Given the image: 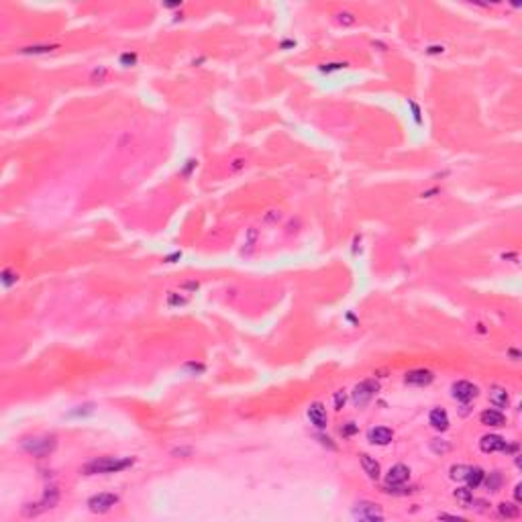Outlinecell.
Instances as JSON below:
<instances>
[{
  "instance_id": "30",
  "label": "cell",
  "mask_w": 522,
  "mask_h": 522,
  "mask_svg": "<svg viewBox=\"0 0 522 522\" xmlns=\"http://www.w3.org/2000/svg\"><path fill=\"white\" fill-rule=\"evenodd\" d=\"M319 441H321V443H323V445H327V447H329V449H333V451H335V449H337V445H333V443H331V439H329V437H323V435H321V437H319Z\"/></svg>"
},
{
  "instance_id": "29",
  "label": "cell",
  "mask_w": 522,
  "mask_h": 522,
  "mask_svg": "<svg viewBox=\"0 0 522 522\" xmlns=\"http://www.w3.org/2000/svg\"><path fill=\"white\" fill-rule=\"evenodd\" d=\"M408 104H410V108H412V112H414V121L420 123V108H418L414 102H408Z\"/></svg>"
},
{
  "instance_id": "27",
  "label": "cell",
  "mask_w": 522,
  "mask_h": 522,
  "mask_svg": "<svg viewBox=\"0 0 522 522\" xmlns=\"http://www.w3.org/2000/svg\"><path fill=\"white\" fill-rule=\"evenodd\" d=\"M345 67H347V63H345V61H343V63H341V61H337V63H325V65H321V72H327V74H329V72L345 70Z\"/></svg>"
},
{
  "instance_id": "14",
  "label": "cell",
  "mask_w": 522,
  "mask_h": 522,
  "mask_svg": "<svg viewBox=\"0 0 522 522\" xmlns=\"http://www.w3.org/2000/svg\"><path fill=\"white\" fill-rule=\"evenodd\" d=\"M490 402H492L496 408H508V404H510V394H508V390L502 388V385H492V390H490Z\"/></svg>"
},
{
  "instance_id": "26",
  "label": "cell",
  "mask_w": 522,
  "mask_h": 522,
  "mask_svg": "<svg viewBox=\"0 0 522 522\" xmlns=\"http://www.w3.org/2000/svg\"><path fill=\"white\" fill-rule=\"evenodd\" d=\"M337 20H339L341 25H345V27H351V25L355 22V16H353L351 12H339V14H337Z\"/></svg>"
},
{
  "instance_id": "32",
  "label": "cell",
  "mask_w": 522,
  "mask_h": 522,
  "mask_svg": "<svg viewBox=\"0 0 522 522\" xmlns=\"http://www.w3.org/2000/svg\"><path fill=\"white\" fill-rule=\"evenodd\" d=\"M520 490H522V486L518 484L516 486V490H514V498H516V504H520V500H522V496H520Z\"/></svg>"
},
{
  "instance_id": "8",
  "label": "cell",
  "mask_w": 522,
  "mask_h": 522,
  "mask_svg": "<svg viewBox=\"0 0 522 522\" xmlns=\"http://www.w3.org/2000/svg\"><path fill=\"white\" fill-rule=\"evenodd\" d=\"M451 390H453V398L461 404H469L478 396V385H473L471 381H465V379L455 381Z\"/></svg>"
},
{
  "instance_id": "13",
  "label": "cell",
  "mask_w": 522,
  "mask_h": 522,
  "mask_svg": "<svg viewBox=\"0 0 522 522\" xmlns=\"http://www.w3.org/2000/svg\"><path fill=\"white\" fill-rule=\"evenodd\" d=\"M428 422L435 430H447L449 428V414L443 410V408H433L430 414H428Z\"/></svg>"
},
{
  "instance_id": "11",
  "label": "cell",
  "mask_w": 522,
  "mask_h": 522,
  "mask_svg": "<svg viewBox=\"0 0 522 522\" xmlns=\"http://www.w3.org/2000/svg\"><path fill=\"white\" fill-rule=\"evenodd\" d=\"M308 420L314 428H327L329 424V416H327V408L321 404V402H314L308 406Z\"/></svg>"
},
{
  "instance_id": "20",
  "label": "cell",
  "mask_w": 522,
  "mask_h": 522,
  "mask_svg": "<svg viewBox=\"0 0 522 522\" xmlns=\"http://www.w3.org/2000/svg\"><path fill=\"white\" fill-rule=\"evenodd\" d=\"M455 498L463 504V508H469V502L473 500V492H471L469 486H467V488H457V490H455Z\"/></svg>"
},
{
  "instance_id": "10",
  "label": "cell",
  "mask_w": 522,
  "mask_h": 522,
  "mask_svg": "<svg viewBox=\"0 0 522 522\" xmlns=\"http://www.w3.org/2000/svg\"><path fill=\"white\" fill-rule=\"evenodd\" d=\"M433 379H435V373L430 369H424V367L422 369H412L404 375V383L416 385V388H424V385L433 383Z\"/></svg>"
},
{
  "instance_id": "7",
  "label": "cell",
  "mask_w": 522,
  "mask_h": 522,
  "mask_svg": "<svg viewBox=\"0 0 522 522\" xmlns=\"http://www.w3.org/2000/svg\"><path fill=\"white\" fill-rule=\"evenodd\" d=\"M480 449L484 453H498V451H514L516 445H508L506 439L500 435H486L480 441Z\"/></svg>"
},
{
  "instance_id": "23",
  "label": "cell",
  "mask_w": 522,
  "mask_h": 522,
  "mask_svg": "<svg viewBox=\"0 0 522 522\" xmlns=\"http://www.w3.org/2000/svg\"><path fill=\"white\" fill-rule=\"evenodd\" d=\"M53 49L55 45H31V47H25L22 53H49Z\"/></svg>"
},
{
  "instance_id": "6",
  "label": "cell",
  "mask_w": 522,
  "mask_h": 522,
  "mask_svg": "<svg viewBox=\"0 0 522 522\" xmlns=\"http://www.w3.org/2000/svg\"><path fill=\"white\" fill-rule=\"evenodd\" d=\"M353 516L359 520H369V522H381L383 520V512L377 504L373 502H359L353 508Z\"/></svg>"
},
{
  "instance_id": "5",
  "label": "cell",
  "mask_w": 522,
  "mask_h": 522,
  "mask_svg": "<svg viewBox=\"0 0 522 522\" xmlns=\"http://www.w3.org/2000/svg\"><path fill=\"white\" fill-rule=\"evenodd\" d=\"M115 504H119V496L117 494H110V492H102V494H96L88 500V508L94 512V514H104L108 512Z\"/></svg>"
},
{
  "instance_id": "2",
  "label": "cell",
  "mask_w": 522,
  "mask_h": 522,
  "mask_svg": "<svg viewBox=\"0 0 522 522\" xmlns=\"http://www.w3.org/2000/svg\"><path fill=\"white\" fill-rule=\"evenodd\" d=\"M379 392V381H375V379H363V381H359L355 388H353V402H355V406H365L375 394Z\"/></svg>"
},
{
  "instance_id": "17",
  "label": "cell",
  "mask_w": 522,
  "mask_h": 522,
  "mask_svg": "<svg viewBox=\"0 0 522 522\" xmlns=\"http://www.w3.org/2000/svg\"><path fill=\"white\" fill-rule=\"evenodd\" d=\"M484 478H486V471H484L482 467H469V471H467V475H465L463 482H467V486H469L471 490H475L478 486L484 484Z\"/></svg>"
},
{
  "instance_id": "31",
  "label": "cell",
  "mask_w": 522,
  "mask_h": 522,
  "mask_svg": "<svg viewBox=\"0 0 522 522\" xmlns=\"http://www.w3.org/2000/svg\"><path fill=\"white\" fill-rule=\"evenodd\" d=\"M355 430H357V426H355V422H349L347 426H345V428H343V435H345V437H349V435H353V433H355Z\"/></svg>"
},
{
  "instance_id": "34",
  "label": "cell",
  "mask_w": 522,
  "mask_h": 522,
  "mask_svg": "<svg viewBox=\"0 0 522 522\" xmlns=\"http://www.w3.org/2000/svg\"><path fill=\"white\" fill-rule=\"evenodd\" d=\"M241 166H243V162H241V160H237V162H235V166H233V170H239Z\"/></svg>"
},
{
  "instance_id": "16",
  "label": "cell",
  "mask_w": 522,
  "mask_h": 522,
  "mask_svg": "<svg viewBox=\"0 0 522 522\" xmlns=\"http://www.w3.org/2000/svg\"><path fill=\"white\" fill-rule=\"evenodd\" d=\"M359 463H361V467H363V471L367 473V478L369 480H377L379 475H381V469H379V463L373 459V457H369V455H359Z\"/></svg>"
},
{
  "instance_id": "12",
  "label": "cell",
  "mask_w": 522,
  "mask_h": 522,
  "mask_svg": "<svg viewBox=\"0 0 522 522\" xmlns=\"http://www.w3.org/2000/svg\"><path fill=\"white\" fill-rule=\"evenodd\" d=\"M392 439H394V433L388 426H375V428H369V433H367V441L371 445L385 447V445L392 443Z\"/></svg>"
},
{
  "instance_id": "22",
  "label": "cell",
  "mask_w": 522,
  "mask_h": 522,
  "mask_svg": "<svg viewBox=\"0 0 522 522\" xmlns=\"http://www.w3.org/2000/svg\"><path fill=\"white\" fill-rule=\"evenodd\" d=\"M430 449L435 451V453H449L451 451V445L447 443V441H443V439H435L433 443H430Z\"/></svg>"
},
{
  "instance_id": "1",
  "label": "cell",
  "mask_w": 522,
  "mask_h": 522,
  "mask_svg": "<svg viewBox=\"0 0 522 522\" xmlns=\"http://www.w3.org/2000/svg\"><path fill=\"white\" fill-rule=\"evenodd\" d=\"M133 463H135L133 457H98V459L86 463L82 471L86 475H104V473L123 471V469L131 467Z\"/></svg>"
},
{
  "instance_id": "15",
  "label": "cell",
  "mask_w": 522,
  "mask_h": 522,
  "mask_svg": "<svg viewBox=\"0 0 522 522\" xmlns=\"http://www.w3.org/2000/svg\"><path fill=\"white\" fill-rule=\"evenodd\" d=\"M480 422L486 424V426H504L506 424V416L500 410L490 408V410H484L480 414Z\"/></svg>"
},
{
  "instance_id": "3",
  "label": "cell",
  "mask_w": 522,
  "mask_h": 522,
  "mask_svg": "<svg viewBox=\"0 0 522 522\" xmlns=\"http://www.w3.org/2000/svg\"><path fill=\"white\" fill-rule=\"evenodd\" d=\"M57 500H59L57 488H47V492L43 494L41 502H37V504H27V506L22 508V512H25V516H37V514H41L43 510L53 508V506L57 504Z\"/></svg>"
},
{
  "instance_id": "21",
  "label": "cell",
  "mask_w": 522,
  "mask_h": 522,
  "mask_svg": "<svg viewBox=\"0 0 522 522\" xmlns=\"http://www.w3.org/2000/svg\"><path fill=\"white\" fill-rule=\"evenodd\" d=\"M467 471H469V465H453V467H451V480L463 482L465 475H467Z\"/></svg>"
},
{
  "instance_id": "19",
  "label": "cell",
  "mask_w": 522,
  "mask_h": 522,
  "mask_svg": "<svg viewBox=\"0 0 522 522\" xmlns=\"http://www.w3.org/2000/svg\"><path fill=\"white\" fill-rule=\"evenodd\" d=\"M484 482H486V488H488L490 492H498V490L502 488L504 478H502V473H500V471H492V473H486Z\"/></svg>"
},
{
  "instance_id": "28",
  "label": "cell",
  "mask_w": 522,
  "mask_h": 522,
  "mask_svg": "<svg viewBox=\"0 0 522 522\" xmlns=\"http://www.w3.org/2000/svg\"><path fill=\"white\" fill-rule=\"evenodd\" d=\"M135 61H137V55H135V53H123V55H121V63H123V65H135Z\"/></svg>"
},
{
  "instance_id": "25",
  "label": "cell",
  "mask_w": 522,
  "mask_h": 522,
  "mask_svg": "<svg viewBox=\"0 0 522 522\" xmlns=\"http://www.w3.org/2000/svg\"><path fill=\"white\" fill-rule=\"evenodd\" d=\"M345 402H347V392H345V390H339V392L335 394V410H341V408L345 406Z\"/></svg>"
},
{
  "instance_id": "4",
  "label": "cell",
  "mask_w": 522,
  "mask_h": 522,
  "mask_svg": "<svg viewBox=\"0 0 522 522\" xmlns=\"http://www.w3.org/2000/svg\"><path fill=\"white\" fill-rule=\"evenodd\" d=\"M22 447L27 453L35 457H45L55 449V437H43V439H27L22 441Z\"/></svg>"
},
{
  "instance_id": "33",
  "label": "cell",
  "mask_w": 522,
  "mask_h": 522,
  "mask_svg": "<svg viewBox=\"0 0 522 522\" xmlns=\"http://www.w3.org/2000/svg\"><path fill=\"white\" fill-rule=\"evenodd\" d=\"M428 53H443V47L435 45V47H428Z\"/></svg>"
},
{
  "instance_id": "18",
  "label": "cell",
  "mask_w": 522,
  "mask_h": 522,
  "mask_svg": "<svg viewBox=\"0 0 522 522\" xmlns=\"http://www.w3.org/2000/svg\"><path fill=\"white\" fill-rule=\"evenodd\" d=\"M498 514H500L502 518H506V520L518 518V516H520V506H516V504H512V502H502V504L498 506Z\"/></svg>"
},
{
  "instance_id": "24",
  "label": "cell",
  "mask_w": 522,
  "mask_h": 522,
  "mask_svg": "<svg viewBox=\"0 0 522 522\" xmlns=\"http://www.w3.org/2000/svg\"><path fill=\"white\" fill-rule=\"evenodd\" d=\"M16 280H18V276H16V274H12L10 269H4V271H2V284H4L6 288H8V286H12Z\"/></svg>"
},
{
  "instance_id": "9",
  "label": "cell",
  "mask_w": 522,
  "mask_h": 522,
  "mask_svg": "<svg viewBox=\"0 0 522 522\" xmlns=\"http://www.w3.org/2000/svg\"><path fill=\"white\" fill-rule=\"evenodd\" d=\"M408 478H410V469L406 465L398 463V465L390 467V471L385 475V488H400V486H404L408 482Z\"/></svg>"
}]
</instances>
